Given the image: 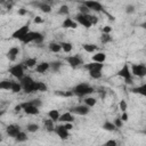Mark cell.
I'll use <instances>...</instances> for the list:
<instances>
[{
    "mask_svg": "<svg viewBox=\"0 0 146 146\" xmlns=\"http://www.w3.org/2000/svg\"><path fill=\"white\" fill-rule=\"evenodd\" d=\"M94 91H95V88L86 82L79 83L75 87H73V89H72L73 95H75L78 97H88V95H91Z\"/></svg>",
    "mask_w": 146,
    "mask_h": 146,
    "instance_id": "obj_1",
    "label": "cell"
},
{
    "mask_svg": "<svg viewBox=\"0 0 146 146\" xmlns=\"http://www.w3.org/2000/svg\"><path fill=\"white\" fill-rule=\"evenodd\" d=\"M19 83L23 87L24 92L26 94H32V92H36V81H34L30 75H24L21 80H18Z\"/></svg>",
    "mask_w": 146,
    "mask_h": 146,
    "instance_id": "obj_2",
    "label": "cell"
},
{
    "mask_svg": "<svg viewBox=\"0 0 146 146\" xmlns=\"http://www.w3.org/2000/svg\"><path fill=\"white\" fill-rule=\"evenodd\" d=\"M116 75L120 76V78H122L127 84H131V83H132V73H131V68L129 67V65H128L127 63L123 64V66L117 71Z\"/></svg>",
    "mask_w": 146,
    "mask_h": 146,
    "instance_id": "obj_3",
    "label": "cell"
},
{
    "mask_svg": "<svg viewBox=\"0 0 146 146\" xmlns=\"http://www.w3.org/2000/svg\"><path fill=\"white\" fill-rule=\"evenodd\" d=\"M29 32H30L29 24H25V25H23V26L18 27L15 32H13L11 38H13V39H16V40H18V41H22V40L24 39V36H25Z\"/></svg>",
    "mask_w": 146,
    "mask_h": 146,
    "instance_id": "obj_4",
    "label": "cell"
},
{
    "mask_svg": "<svg viewBox=\"0 0 146 146\" xmlns=\"http://www.w3.org/2000/svg\"><path fill=\"white\" fill-rule=\"evenodd\" d=\"M24 65L23 64H16V65H13L9 67V73L16 78L17 80H21L23 76H24Z\"/></svg>",
    "mask_w": 146,
    "mask_h": 146,
    "instance_id": "obj_5",
    "label": "cell"
},
{
    "mask_svg": "<svg viewBox=\"0 0 146 146\" xmlns=\"http://www.w3.org/2000/svg\"><path fill=\"white\" fill-rule=\"evenodd\" d=\"M82 5H84L90 11H96V13H105L104 10V7L100 2L98 1H91V0H88V1H83Z\"/></svg>",
    "mask_w": 146,
    "mask_h": 146,
    "instance_id": "obj_6",
    "label": "cell"
},
{
    "mask_svg": "<svg viewBox=\"0 0 146 146\" xmlns=\"http://www.w3.org/2000/svg\"><path fill=\"white\" fill-rule=\"evenodd\" d=\"M131 73H132V75H135L137 78L146 76V65L145 64H132Z\"/></svg>",
    "mask_w": 146,
    "mask_h": 146,
    "instance_id": "obj_7",
    "label": "cell"
},
{
    "mask_svg": "<svg viewBox=\"0 0 146 146\" xmlns=\"http://www.w3.org/2000/svg\"><path fill=\"white\" fill-rule=\"evenodd\" d=\"M74 21H75L78 24H80V25H82L83 27H86V29H89V27L92 26V24H91V22H90V19H89V15H83V14L79 13V14L75 15Z\"/></svg>",
    "mask_w": 146,
    "mask_h": 146,
    "instance_id": "obj_8",
    "label": "cell"
},
{
    "mask_svg": "<svg viewBox=\"0 0 146 146\" xmlns=\"http://www.w3.org/2000/svg\"><path fill=\"white\" fill-rule=\"evenodd\" d=\"M70 112H71L72 114H76V115H82V116H84V115L89 114L90 107H88V106L84 105V104H80V105H76V106L71 107V108H70Z\"/></svg>",
    "mask_w": 146,
    "mask_h": 146,
    "instance_id": "obj_9",
    "label": "cell"
},
{
    "mask_svg": "<svg viewBox=\"0 0 146 146\" xmlns=\"http://www.w3.org/2000/svg\"><path fill=\"white\" fill-rule=\"evenodd\" d=\"M65 60L67 62V64L71 67H78L80 65L83 64V59L79 56V55H72V56H67L65 57Z\"/></svg>",
    "mask_w": 146,
    "mask_h": 146,
    "instance_id": "obj_10",
    "label": "cell"
},
{
    "mask_svg": "<svg viewBox=\"0 0 146 146\" xmlns=\"http://www.w3.org/2000/svg\"><path fill=\"white\" fill-rule=\"evenodd\" d=\"M21 105H22V107H23L24 113L27 114V115H38L39 112H40V111H39V107L33 106V105H30L27 102H24V103H22Z\"/></svg>",
    "mask_w": 146,
    "mask_h": 146,
    "instance_id": "obj_11",
    "label": "cell"
},
{
    "mask_svg": "<svg viewBox=\"0 0 146 146\" xmlns=\"http://www.w3.org/2000/svg\"><path fill=\"white\" fill-rule=\"evenodd\" d=\"M21 131H22V129H21V127L17 125V124H9V125H7V128H6L7 135H8L9 137L14 138V139L17 137V135H18Z\"/></svg>",
    "mask_w": 146,
    "mask_h": 146,
    "instance_id": "obj_12",
    "label": "cell"
},
{
    "mask_svg": "<svg viewBox=\"0 0 146 146\" xmlns=\"http://www.w3.org/2000/svg\"><path fill=\"white\" fill-rule=\"evenodd\" d=\"M55 133L60 138V139H67L70 137V131L64 128L63 124H58L55 127Z\"/></svg>",
    "mask_w": 146,
    "mask_h": 146,
    "instance_id": "obj_13",
    "label": "cell"
},
{
    "mask_svg": "<svg viewBox=\"0 0 146 146\" xmlns=\"http://www.w3.org/2000/svg\"><path fill=\"white\" fill-rule=\"evenodd\" d=\"M83 67L88 71V72H91V71H103L104 68V64L102 63H96V62H90L88 64H84Z\"/></svg>",
    "mask_w": 146,
    "mask_h": 146,
    "instance_id": "obj_14",
    "label": "cell"
},
{
    "mask_svg": "<svg viewBox=\"0 0 146 146\" xmlns=\"http://www.w3.org/2000/svg\"><path fill=\"white\" fill-rule=\"evenodd\" d=\"M32 6H34L35 8L40 9L42 13H46V14H49L51 11V7L49 3L47 2H43V1H36V2H32Z\"/></svg>",
    "mask_w": 146,
    "mask_h": 146,
    "instance_id": "obj_15",
    "label": "cell"
},
{
    "mask_svg": "<svg viewBox=\"0 0 146 146\" xmlns=\"http://www.w3.org/2000/svg\"><path fill=\"white\" fill-rule=\"evenodd\" d=\"M39 34H40V32H35V31H30L25 36H24V39L21 41L22 43H24V44H27V43H31V42H34L35 40H36V38L39 36Z\"/></svg>",
    "mask_w": 146,
    "mask_h": 146,
    "instance_id": "obj_16",
    "label": "cell"
},
{
    "mask_svg": "<svg viewBox=\"0 0 146 146\" xmlns=\"http://www.w3.org/2000/svg\"><path fill=\"white\" fill-rule=\"evenodd\" d=\"M19 54V48L18 47H11L9 48V50L7 51V58L9 59V62H15L16 58H17V55Z\"/></svg>",
    "mask_w": 146,
    "mask_h": 146,
    "instance_id": "obj_17",
    "label": "cell"
},
{
    "mask_svg": "<svg viewBox=\"0 0 146 146\" xmlns=\"http://www.w3.org/2000/svg\"><path fill=\"white\" fill-rule=\"evenodd\" d=\"M78 25L79 24L71 17H66L62 23V27H64V29H76Z\"/></svg>",
    "mask_w": 146,
    "mask_h": 146,
    "instance_id": "obj_18",
    "label": "cell"
},
{
    "mask_svg": "<svg viewBox=\"0 0 146 146\" xmlns=\"http://www.w3.org/2000/svg\"><path fill=\"white\" fill-rule=\"evenodd\" d=\"M58 121L62 122V123H73L74 116H73V114L68 111V112H65V113L60 114V117H59Z\"/></svg>",
    "mask_w": 146,
    "mask_h": 146,
    "instance_id": "obj_19",
    "label": "cell"
},
{
    "mask_svg": "<svg viewBox=\"0 0 146 146\" xmlns=\"http://www.w3.org/2000/svg\"><path fill=\"white\" fill-rule=\"evenodd\" d=\"M49 68H50V63H48V62H41V63H39V64L35 66V72L43 74V73H46Z\"/></svg>",
    "mask_w": 146,
    "mask_h": 146,
    "instance_id": "obj_20",
    "label": "cell"
},
{
    "mask_svg": "<svg viewBox=\"0 0 146 146\" xmlns=\"http://www.w3.org/2000/svg\"><path fill=\"white\" fill-rule=\"evenodd\" d=\"M92 62H96V63H102L104 64V62L106 60V54L103 52V51H99V52H96L95 55H92Z\"/></svg>",
    "mask_w": 146,
    "mask_h": 146,
    "instance_id": "obj_21",
    "label": "cell"
},
{
    "mask_svg": "<svg viewBox=\"0 0 146 146\" xmlns=\"http://www.w3.org/2000/svg\"><path fill=\"white\" fill-rule=\"evenodd\" d=\"M55 122L51 119H46L43 121V128L48 131V132H55Z\"/></svg>",
    "mask_w": 146,
    "mask_h": 146,
    "instance_id": "obj_22",
    "label": "cell"
},
{
    "mask_svg": "<svg viewBox=\"0 0 146 146\" xmlns=\"http://www.w3.org/2000/svg\"><path fill=\"white\" fill-rule=\"evenodd\" d=\"M131 91L133 94H138V95H141V96L146 97V83H143V84H140L138 87H133L131 89Z\"/></svg>",
    "mask_w": 146,
    "mask_h": 146,
    "instance_id": "obj_23",
    "label": "cell"
},
{
    "mask_svg": "<svg viewBox=\"0 0 146 146\" xmlns=\"http://www.w3.org/2000/svg\"><path fill=\"white\" fill-rule=\"evenodd\" d=\"M22 64H23L25 67H29V68H32V67H34V66L38 65V63H36V58H34V57L26 58Z\"/></svg>",
    "mask_w": 146,
    "mask_h": 146,
    "instance_id": "obj_24",
    "label": "cell"
},
{
    "mask_svg": "<svg viewBox=\"0 0 146 146\" xmlns=\"http://www.w3.org/2000/svg\"><path fill=\"white\" fill-rule=\"evenodd\" d=\"M47 114H48V117L51 119L54 122L58 121L59 117H60V114H59V111H58V110H50Z\"/></svg>",
    "mask_w": 146,
    "mask_h": 146,
    "instance_id": "obj_25",
    "label": "cell"
},
{
    "mask_svg": "<svg viewBox=\"0 0 146 146\" xmlns=\"http://www.w3.org/2000/svg\"><path fill=\"white\" fill-rule=\"evenodd\" d=\"M96 103H97V99L95 98V97H91V96H88V97H84V99H83V104L84 105H87L88 107H94L95 105H96Z\"/></svg>",
    "mask_w": 146,
    "mask_h": 146,
    "instance_id": "obj_26",
    "label": "cell"
},
{
    "mask_svg": "<svg viewBox=\"0 0 146 146\" xmlns=\"http://www.w3.org/2000/svg\"><path fill=\"white\" fill-rule=\"evenodd\" d=\"M49 50L51 52H59L62 50V46H60V42H50L49 46H48Z\"/></svg>",
    "mask_w": 146,
    "mask_h": 146,
    "instance_id": "obj_27",
    "label": "cell"
},
{
    "mask_svg": "<svg viewBox=\"0 0 146 146\" xmlns=\"http://www.w3.org/2000/svg\"><path fill=\"white\" fill-rule=\"evenodd\" d=\"M82 48L86 52H89V54H92L97 50V46L94 43H84V44H82Z\"/></svg>",
    "mask_w": 146,
    "mask_h": 146,
    "instance_id": "obj_28",
    "label": "cell"
},
{
    "mask_svg": "<svg viewBox=\"0 0 146 146\" xmlns=\"http://www.w3.org/2000/svg\"><path fill=\"white\" fill-rule=\"evenodd\" d=\"M11 84H13L11 80H2L0 82V89L1 90H11Z\"/></svg>",
    "mask_w": 146,
    "mask_h": 146,
    "instance_id": "obj_29",
    "label": "cell"
},
{
    "mask_svg": "<svg viewBox=\"0 0 146 146\" xmlns=\"http://www.w3.org/2000/svg\"><path fill=\"white\" fill-rule=\"evenodd\" d=\"M102 128H103L104 130H106V131H114V130H116L115 124H114L113 122H110V121H105V122L103 123Z\"/></svg>",
    "mask_w": 146,
    "mask_h": 146,
    "instance_id": "obj_30",
    "label": "cell"
},
{
    "mask_svg": "<svg viewBox=\"0 0 146 146\" xmlns=\"http://www.w3.org/2000/svg\"><path fill=\"white\" fill-rule=\"evenodd\" d=\"M60 46H62V50L64 52H71L72 49H73V44L71 42H67V41H63L60 42Z\"/></svg>",
    "mask_w": 146,
    "mask_h": 146,
    "instance_id": "obj_31",
    "label": "cell"
},
{
    "mask_svg": "<svg viewBox=\"0 0 146 146\" xmlns=\"http://www.w3.org/2000/svg\"><path fill=\"white\" fill-rule=\"evenodd\" d=\"M22 89H23V87H22V84L19 83V81H13V84H11V92H14V94H17V92H19V91H22Z\"/></svg>",
    "mask_w": 146,
    "mask_h": 146,
    "instance_id": "obj_32",
    "label": "cell"
},
{
    "mask_svg": "<svg viewBox=\"0 0 146 146\" xmlns=\"http://www.w3.org/2000/svg\"><path fill=\"white\" fill-rule=\"evenodd\" d=\"M62 65H63V64H62L60 60H54V62L50 63V68H51L54 72H58V71L60 70Z\"/></svg>",
    "mask_w": 146,
    "mask_h": 146,
    "instance_id": "obj_33",
    "label": "cell"
},
{
    "mask_svg": "<svg viewBox=\"0 0 146 146\" xmlns=\"http://www.w3.org/2000/svg\"><path fill=\"white\" fill-rule=\"evenodd\" d=\"M58 14L59 15H63V16H67L70 14V8L67 5H62L58 9Z\"/></svg>",
    "mask_w": 146,
    "mask_h": 146,
    "instance_id": "obj_34",
    "label": "cell"
},
{
    "mask_svg": "<svg viewBox=\"0 0 146 146\" xmlns=\"http://www.w3.org/2000/svg\"><path fill=\"white\" fill-rule=\"evenodd\" d=\"M39 124H36V123H29L27 125H26V130L29 131V132H36L38 130H39Z\"/></svg>",
    "mask_w": 146,
    "mask_h": 146,
    "instance_id": "obj_35",
    "label": "cell"
},
{
    "mask_svg": "<svg viewBox=\"0 0 146 146\" xmlns=\"http://www.w3.org/2000/svg\"><path fill=\"white\" fill-rule=\"evenodd\" d=\"M112 41V36H111V34H106V33H102V35H100V42L102 43H110Z\"/></svg>",
    "mask_w": 146,
    "mask_h": 146,
    "instance_id": "obj_36",
    "label": "cell"
},
{
    "mask_svg": "<svg viewBox=\"0 0 146 146\" xmlns=\"http://www.w3.org/2000/svg\"><path fill=\"white\" fill-rule=\"evenodd\" d=\"M15 140H16L17 143H23V141L27 140V135H26L24 131H21V132L17 135V137L15 138Z\"/></svg>",
    "mask_w": 146,
    "mask_h": 146,
    "instance_id": "obj_37",
    "label": "cell"
},
{
    "mask_svg": "<svg viewBox=\"0 0 146 146\" xmlns=\"http://www.w3.org/2000/svg\"><path fill=\"white\" fill-rule=\"evenodd\" d=\"M89 75H90L91 79L98 80V79H100L103 76V73L100 71H91V72H89Z\"/></svg>",
    "mask_w": 146,
    "mask_h": 146,
    "instance_id": "obj_38",
    "label": "cell"
},
{
    "mask_svg": "<svg viewBox=\"0 0 146 146\" xmlns=\"http://www.w3.org/2000/svg\"><path fill=\"white\" fill-rule=\"evenodd\" d=\"M47 89H48V87H47V84L44 83V82H42V81H36V90L38 91H47Z\"/></svg>",
    "mask_w": 146,
    "mask_h": 146,
    "instance_id": "obj_39",
    "label": "cell"
},
{
    "mask_svg": "<svg viewBox=\"0 0 146 146\" xmlns=\"http://www.w3.org/2000/svg\"><path fill=\"white\" fill-rule=\"evenodd\" d=\"M79 11L81 13V14H83V15H89L90 14V10L84 6V5H81V6H79Z\"/></svg>",
    "mask_w": 146,
    "mask_h": 146,
    "instance_id": "obj_40",
    "label": "cell"
},
{
    "mask_svg": "<svg viewBox=\"0 0 146 146\" xmlns=\"http://www.w3.org/2000/svg\"><path fill=\"white\" fill-rule=\"evenodd\" d=\"M119 107H120V110H121L122 112H127V110H128V104H127V102H125L124 99H122V100L120 102V104H119Z\"/></svg>",
    "mask_w": 146,
    "mask_h": 146,
    "instance_id": "obj_41",
    "label": "cell"
},
{
    "mask_svg": "<svg viewBox=\"0 0 146 146\" xmlns=\"http://www.w3.org/2000/svg\"><path fill=\"white\" fill-rule=\"evenodd\" d=\"M102 146H117V143L115 139H108L107 141H105Z\"/></svg>",
    "mask_w": 146,
    "mask_h": 146,
    "instance_id": "obj_42",
    "label": "cell"
},
{
    "mask_svg": "<svg viewBox=\"0 0 146 146\" xmlns=\"http://www.w3.org/2000/svg\"><path fill=\"white\" fill-rule=\"evenodd\" d=\"M124 11H125L127 14H132V13H135V6H133V5H127L125 8H124Z\"/></svg>",
    "mask_w": 146,
    "mask_h": 146,
    "instance_id": "obj_43",
    "label": "cell"
},
{
    "mask_svg": "<svg viewBox=\"0 0 146 146\" xmlns=\"http://www.w3.org/2000/svg\"><path fill=\"white\" fill-rule=\"evenodd\" d=\"M113 123L115 124L116 129H117V128H122V125H123V121L121 120V117H116V119L114 120V122H113Z\"/></svg>",
    "mask_w": 146,
    "mask_h": 146,
    "instance_id": "obj_44",
    "label": "cell"
},
{
    "mask_svg": "<svg viewBox=\"0 0 146 146\" xmlns=\"http://www.w3.org/2000/svg\"><path fill=\"white\" fill-rule=\"evenodd\" d=\"M43 40H44V36H43V34H42V33H40V34H39V36L36 38V40L34 41V43H36V44H41V43L43 42Z\"/></svg>",
    "mask_w": 146,
    "mask_h": 146,
    "instance_id": "obj_45",
    "label": "cell"
},
{
    "mask_svg": "<svg viewBox=\"0 0 146 146\" xmlns=\"http://www.w3.org/2000/svg\"><path fill=\"white\" fill-rule=\"evenodd\" d=\"M89 19H90V22H91L92 25H96L97 22H98V18L95 15H91V14H89Z\"/></svg>",
    "mask_w": 146,
    "mask_h": 146,
    "instance_id": "obj_46",
    "label": "cell"
},
{
    "mask_svg": "<svg viewBox=\"0 0 146 146\" xmlns=\"http://www.w3.org/2000/svg\"><path fill=\"white\" fill-rule=\"evenodd\" d=\"M111 32H112V27H111V26H108V25H106V26H104V27L102 29V33L111 34Z\"/></svg>",
    "mask_w": 146,
    "mask_h": 146,
    "instance_id": "obj_47",
    "label": "cell"
},
{
    "mask_svg": "<svg viewBox=\"0 0 146 146\" xmlns=\"http://www.w3.org/2000/svg\"><path fill=\"white\" fill-rule=\"evenodd\" d=\"M120 117H121V120H122L123 122H125V121H128L129 115H128V113H127V112H122V115H121Z\"/></svg>",
    "mask_w": 146,
    "mask_h": 146,
    "instance_id": "obj_48",
    "label": "cell"
},
{
    "mask_svg": "<svg viewBox=\"0 0 146 146\" xmlns=\"http://www.w3.org/2000/svg\"><path fill=\"white\" fill-rule=\"evenodd\" d=\"M63 125H64V128L66 129V130H68V131H71L72 129H73V124L72 123H62Z\"/></svg>",
    "mask_w": 146,
    "mask_h": 146,
    "instance_id": "obj_49",
    "label": "cell"
},
{
    "mask_svg": "<svg viewBox=\"0 0 146 146\" xmlns=\"http://www.w3.org/2000/svg\"><path fill=\"white\" fill-rule=\"evenodd\" d=\"M26 14H27V10H26L25 8H19V9H18V15L24 16V15H26Z\"/></svg>",
    "mask_w": 146,
    "mask_h": 146,
    "instance_id": "obj_50",
    "label": "cell"
},
{
    "mask_svg": "<svg viewBox=\"0 0 146 146\" xmlns=\"http://www.w3.org/2000/svg\"><path fill=\"white\" fill-rule=\"evenodd\" d=\"M33 22H34L35 24H40V23H42V22H43V19H42L40 16H36V17H34Z\"/></svg>",
    "mask_w": 146,
    "mask_h": 146,
    "instance_id": "obj_51",
    "label": "cell"
},
{
    "mask_svg": "<svg viewBox=\"0 0 146 146\" xmlns=\"http://www.w3.org/2000/svg\"><path fill=\"white\" fill-rule=\"evenodd\" d=\"M14 110H15V113H17V112L22 111V110H23V107H22V105H21V104H18V105H16V106H15V108H14Z\"/></svg>",
    "mask_w": 146,
    "mask_h": 146,
    "instance_id": "obj_52",
    "label": "cell"
},
{
    "mask_svg": "<svg viewBox=\"0 0 146 146\" xmlns=\"http://www.w3.org/2000/svg\"><path fill=\"white\" fill-rule=\"evenodd\" d=\"M140 27H143L144 30H146V22H144V23H141V24H140Z\"/></svg>",
    "mask_w": 146,
    "mask_h": 146,
    "instance_id": "obj_53",
    "label": "cell"
},
{
    "mask_svg": "<svg viewBox=\"0 0 146 146\" xmlns=\"http://www.w3.org/2000/svg\"><path fill=\"white\" fill-rule=\"evenodd\" d=\"M143 133H145V135H146V130H144V131H143Z\"/></svg>",
    "mask_w": 146,
    "mask_h": 146,
    "instance_id": "obj_54",
    "label": "cell"
}]
</instances>
